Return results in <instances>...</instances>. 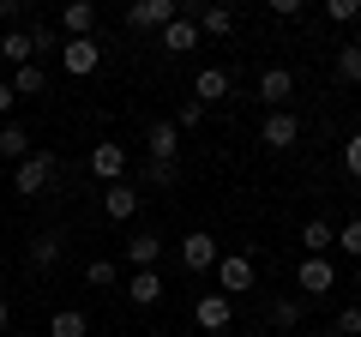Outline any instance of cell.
I'll list each match as a JSON object with an SVG mask.
<instances>
[{"label":"cell","mask_w":361,"mask_h":337,"mask_svg":"<svg viewBox=\"0 0 361 337\" xmlns=\"http://www.w3.org/2000/svg\"><path fill=\"white\" fill-rule=\"evenodd\" d=\"M103 211H109V223H133V211H139V187L133 181H115L103 193Z\"/></svg>","instance_id":"5bb4252c"},{"label":"cell","mask_w":361,"mask_h":337,"mask_svg":"<svg viewBox=\"0 0 361 337\" xmlns=\"http://www.w3.org/2000/svg\"><path fill=\"white\" fill-rule=\"evenodd\" d=\"M61 30H66V42H73V37H90V30H97V6H90V0L61 6Z\"/></svg>","instance_id":"2e32d148"},{"label":"cell","mask_w":361,"mask_h":337,"mask_svg":"<svg viewBox=\"0 0 361 337\" xmlns=\"http://www.w3.org/2000/svg\"><path fill=\"white\" fill-rule=\"evenodd\" d=\"M295 283H301V295H331L337 289V265L331 259H301Z\"/></svg>","instance_id":"9c48e42d"},{"label":"cell","mask_w":361,"mask_h":337,"mask_svg":"<svg viewBox=\"0 0 361 337\" xmlns=\"http://www.w3.org/2000/svg\"><path fill=\"white\" fill-rule=\"evenodd\" d=\"M145 145H151V163H175V151H180V127H175V121H151Z\"/></svg>","instance_id":"4fadbf2b"},{"label":"cell","mask_w":361,"mask_h":337,"mask_svg":"<svg viewBox=\"0 0 361 337\" xmlns=\"http://www.w3.org/2000/svg\"><path fill=\"white\" fill-rule=\"evenodd\" d=\"M6 85H13V97H37L42 85H49V73L30 61V66H13V78H6Z\"/></svg>","instance_id":"603a6c76"},{"label":"cell","mask_w":361,"mask_h":337,"mask_svg":"<svg viewBox=\"0 0 361 337\" xmlns=\"http://www.w3.org/2000/svg\"><path fill=\"white\" fill-rule=\"evenodd\" d=\"M0 54H6L13 66H30V61H37V54H30V37H25V30H6V37H0Z\"/></svg>","instance_id":"cb8c5ba5"},{"label":"cell","mask_w":361,"mask_h":337,"mask_svg":"<svg viewBox=\"0 0 361 337\" xmlns=\"http://www.w3.org/2000/svg\"><path fill=\"white\" fill-rule=\"evenodd\" d=\"M295 139H301V115H289V109H271V121L259 127V145H265V151H289Z\"/></svg>","instance_id":"8992f818"},{"label":"cell","mask_w":361,"mask_h":337,"mask_svg":"<svg viewBox=\"0 0 361 337\" xmlns=\"http://www.w3.org/2000/svg\"><path fill=\"white\" fill-rule=\"evenodd\" d=\"M175 18H180L175 0H133V6H127V25L133 30H163V25H175Z\"/></svg>","instance_id":"5b68a950"},{"label":"cell","mask_w":361,"mask_h":337,"mask_svg":"<svg viewBox=\"0 0 361 337\" xmlns=\"http://www.w3.org/2000/svg\"><path fill=\"white\" fill-rule=\"evenodd\" d=\"M54 175H61V157H54V151H30L25 163H13V193H25V199H37L42 187L54 181Z\"/></svg>","instance_id":"6da1fadb"},{"label":"cell","mask_w":361,"mask_h":337,"mask_svg":"<svg viewBox=\"0 0 361 337\" xmlns=\"http://www.w3.org/2000/svg\"><path fill=\"white\" fill-rule=\"evenodd\" d=\"M0 157H6V163H25L30 157V133L18 127V121H0Z\"/></svg>","instance_id":"44dd1931"},{"label":"cell","mask_w":361,"mask_h":337,"mask_svg":"<svg viewBox=\"0 0 361 337\" xmlns=\"http://www.w3.org/2000/svg\"><path fill=\"white\" fill-rule=\"evenodd\" d=\"M163 295H169V289H163V277H157V271H133V283H127V301H133V307H157Z\"/></svg>","instance_id":"ac0fdd59"},{"label":"cell","mask_w":361,"mask_h":337,"mask_svg":"<svg viewBox=\"0 0 361 337\" xmlns=\"http://www.w3.org/2000/svg\"><path fill=\"white\" fill-rule=\"evenodd\" d=\"M319 337H337V331H319Z\"/></svg>","instance_id":"74e56055"},{"label":"cell","mask_w":361,"mask_h":337,"mask_svg":"<svg viewBox=\"0 0 361 337\" xmlns=\"http://www.w3.org/2000/svg\"><path fill=\"white\" fill-rule=\"evenodd\" d=\"M187 18L199 25V37H229V30H235L229 6H187Z\"/></svg>","instance_id":"9a60e30c"},{"label":"cell","mask_w":361,"mask_h":337,"mask_svg":"<svg viewBox=\"0 0 361 337\" xmlns=\"http://www.w3.org/2000/svg\"><path fill=\"white\" fill-rule=\"evenodd\" d=\"M13 115V85H6V78H0V121Z\"/></svg>","instance_id":"d590c367"},{"label":"cell","mask_w":361,"mask_h":337,"mask_svg":"<svg viewBox=\"0 0 361 337\" xmlns=\"http://www.w3.org/2000/svg\"><path fill=\"white\" fill-rule=\"evenodd\" d=\"M127 259H133V271H157V259H163V235L157 229H139L127 241Z\"/></svg>","instance_id":"8fae6325"},{"label":"cell","mask_w":361,"mask_h":337,"mask_svg":"<svg viewBox=\"0 0 361 337\" xmlns=\"http://www.w3.org/2000/svg\"><path fill=\"white\" fill-rule=\"evenodd\" d=\"M241 289H253V253H223L217 259V295H241Z\"/></svg>","instance_id":"277c9868"},{"label":"cell","mask_w":361,"mask_h":337,"mask_svg":"<svg viewBox=\"0 0 361 337\" xmlns=\"http://www.w3.org/2000/svg\"><path fill=\"white\" fill-rule=\"evenodd\" d=\"M90 175H97V181H127V151H121L115 139H103V145H90Z\"/></svg>","instance_id":"ba28073f"},{"label":"cell","mask_w":361,"mask_h":337,"mask_svg":"<svg viewBox=\"0 0 361 337\" xmlns=\"http://www.w3.org/2000/svg\"><path fill=\"white\" fill-rule=\"evenodd\" d=\"M193 319H199V331H229L235 301H229V295H217V289H205V295L193 301Z\"/></svg>","instance_id":"52a82bcc"},{"label":"cell","mask_w":361,"mask_h":337,"mask_svg":"<svg viewBox=\"0 0 361 337\" xmlns=\"http://www.w3.org/2000/svg\"><path fill=\"white\" fill-rule=\"evenodd\" d=\"M6 325H13V301H0V331H6Z\"/></svg>","instance_id":"8d00e7d4"},{"label":"cell","mask_w":361,"mask_h":337,"mask_svg":"<svg viewBox=\"0 0 361 337\" xmlns=\"http://www.w3.org/2000/svg\"><path fill=\"white\" fill-rule=\"evenodd\" d=\"M85 283H90V289H115V283H121V265H115V259H90V265H85Z\"/></svg>","instance_id":"d4e9b609"},{"label":"cell","mask_w":361,"mask_h":337,"mask_svg":"<svg viewBox=\"0 0 361 337\" xmlns=\"http://www.w3.org/2000/svg\"><path fill=\"white\" fill-rule=\"evenodd\" d=\"M223 97H229V73L223 66H205L193 78V103H223Z\"/></svg>","instance_id":"ffe728a7"},{"label":"cell","mask_w":361,"mask_h":337,"mask_svg":"<svg viewBox=\"0 0 361 337\" xmlns=\"http://www.w3.org/2000/svg\"><path fill=\"white\" fill-rule=\"evenodd\" d=\"M199 121H205V103H193V97H187V103L175 109V127H199Z\"/></svg>","instance_id":"e575fe53"},{"label":"cell","mask_w":361,"mask_h":337,"mask_svg":"<svg viewBox=\"0 0 361 337\" xmlns=\"http://www.w3.org/2000/svg\"><path fill=\"white\" fill-rule=\"evenodd\" d=\"M97 66H103V42H97V37H73V42H61V73L90 78Z\"/></svg>","instance_id":"3957f363"},{"label":"cell","mask_w":361,"mask_h":337,"mask_svg":"<svg viewBox=\"0 0 361 337\" xmlns=\"http://www.w3.org/2000/svg\"><path fill=\"white\" fill-rule=\"evenodd\" d=\"M343 175L361 181V133H349V145H343Z\"/></svg>","instance_id":"4dcf8cb0"},{"label":"cell","mask_w":361,"mask_h":337,"mask_svg":"<svg viewBox=\"0 0 361 337\" xmlns=\"http://www.w3.org/2000/svg\"><path fill=\"white\" fill-rule=\"evenodd\" d=\"M331 331H337V337H361V307H355V301H349V307L337 313V325H331Z\"/></svg>","instance_id":"1f68e13d"},{"label":"cell","mask_w":361,"mask_h":337,"mask_svg":"<svg viewBox=\"0 0 361 337\" xmlns=\"http://www.w3.org/2000/svg\"><path fill=\"white\" fill-rule=\"evenodd\" d=\"M331 247H343L349 259H361V217H349L343 229H331Z\"/></svg>","instance_id":"83f0119b"},{"label":"cell","mask_w":361,"mask_h":337,"mask_svg":"<svg viewBox=\"0 0 361 337\" xmlns=\"http://www.w3.org/2000/svg\"><path fill=\"white\" fill-rule=\"evenodd\" d=\"M325 247H331V223L307 217V223H301V259H325Z\"/></svg>","instance_id":"d6986e66"},{"label":"cell","mask_w":361,"mask_h":337,"mask_svg":"<svg viewBox=\"0 0 361 337\" xmlns=\"http://www.w3.org/2000/svg\"><path fill=\"white\" fill-rule=\"evenodd\" d=\"M187 49H199V25L180 13L175 25H163V54H187Z\"/></svg>","instance_id":"e0dca14e"},{"label":"cell","mask_w":361,"mask_h":337,"mask_svg":"<svg viewBox=\"0 0 361 337\" xmlns=\"http://www.w3.org/2000/svg\"><path fill=\"white\" fill-rule=\"evenodd\" d=\"M90 331V319L78 307H54V319H49V337H85Z\"/></svg>","instance_id":"7402d4cb"},{"label":"cell","mask_w":361,"mask_h":337,"mask_svg":"<svg viewBox=\"0 0 361 337\" xmlns=\"http://www.w3.org/2000/svg\"><path fill=\"white\" fill-rule=\"evenodd\" d=\"M175 175H180L175 163H145V181L151 187H175Z\"/></svg>","instance_id":"d6a6232c"},{"label":"cell","mask_w":361,"mask_h":337,"mask_svg":"<svg viewBox=\"0 0 361 337\" xmlns=\"http://www.w3.org/2000/svg\"><path fill=\"white\" fill-rule=\"evenodd\" d=\"M271 325H277V331H295V325H301V301L277 295V301H271Z\"/></svg>","instance_id":"484cf974"},{"label":"cell","mask_w":361,"mask_h":337,"mask_svg":"<svg viewBox=\"0 0 361 337\" xmlns=\"http://www.w3.org/2000/svg\"><path fill=\"white\" fill-rule=\"evenodd\" d=\"M30 54H61V37H54V25H30Z\"/></svg>","instance_id":"f1b7e54d"},{"label":"cell","mask_w":361,"mask_h":337,"mask_svg":"<svg viewBox=\"0 0 361 337\" xmlns=\"http://www.w3.org/2000/svg\"><path fill=\"white\" fill-rule=\"evenodd\" d=\"M259 97H265L271 109H283L289 97H295V73H289V66H265V73H259Z\"/></svg>","instance_id":"30bf717a"},{"label":"cell","mask_w":361,"mask_h":337,"mask_svg":"<svg viewBox=\"0 0 361 337\" xmlns=\"http://www.w3.org/2000/svg\"><path fill=\"white\" fill-rule=\"evenodd\" d=\"M325 18H331V25H355V18H361V0H331Z\"/></svg>","instance_id":"f546056e"},{"label":"cell","mask_w":361,"mask_h":337,"mask_svg":"<svg viewBox=\"0 0 361 337\" xmlns=\"http://www.w3.org/2000/svg\"><path fill=\"white\" fill-rule=\"evenodd\" d=\"M61 253H66V235H61V229L30 235V265H37V271H54V265H61Z\"/></svg>","instance_id":"7c38bea8"},{"label":"cell","mask_w":361,"mask_h":337,"mask_svg":"<svg viewBox=\"0 0 361 337\" xmlns=\"http://www.w3.org/2000/svg\"><path fill=\"white\" fill-rule=\"evenodd\" d=\"M25 13H30L25 0H0V25H6V30H18V25H25Z\"/></svg>","instance_id":"836d02e7"},{"label":"cell","mask_w":361,"mask_h":337,"mask_svg":"<svg viewBox=\"0 0 361 337\" xmlns=\"http://www.w3.org/2000/svg\"><path fill=\"white\" fill-rule=\"evenodd\" d=\"M217 259H223V247H217V235H205V229H193V235H180V265L193 277H205V271H217Z\"/></svg>","instance_id":"7a4b0ae2"},{"label":"cell","mask_w":361,"mask_h":337,"mask_svg":"<svg viewBox=\"0 0 361 337\" xmlns=\"http://www.w3.org/2000/svg\"><path fill=\"white\" fill-rule=\"evenodd\" d=\"M337 78H343V85H361V42L337 49Z\"/></svg>","instance_id":"4316f807"}]
</instances>
